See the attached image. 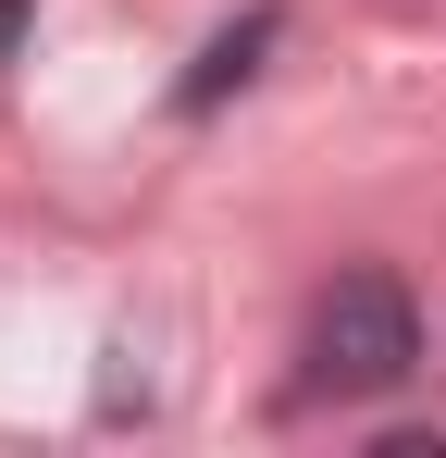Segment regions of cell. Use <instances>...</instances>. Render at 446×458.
I'll list each match as a JSON object with an SVG mask.
<instances>
[{
	"label": "cell",
	"mask_w": 446,
	"mask_h": 458,
	"mask_svg": "<svg viewBox=\"0 0 446 458\" xmlns=\"http://www.w3.org/2000/svg\"><path fill=\"white\" fill-rule=\"evenodd\" d=\"M422 372V310L397 273H335V298L310 310V396H397Z\"/></svg>",
	"instance_id": "1"
},
{
	"label": "cell",
	"mask_w": 446,
	"mask_h": 458,
	"mask_svg": "<svg viewBox=\"0 0 446 458\" xmlns=\"http://www.w3.org/2000/svg\"><path fill=\"white\" fill-rule=\"evenodd\" d=\"M261 50H273V13H248L236 38H211V50H199V75H186V112H211L223 87H248V63H261Z\"/></svg>",
	"instance_id": "2"
},
{
	"label": "cell",
	"mask_w": 446,
	"mask_h": 458,
	"mask_svg": "<svg viewBox=\"0 0 446 458\" xmlns=\"http://www.w3.org/2000/svg\"><path fill=\"white\" fill-rule=\"evenodd\" d=\"M13 38H25V0H0V63H13Z\"/></svg>",
	"instance_id": "3"
}]
</instances>
